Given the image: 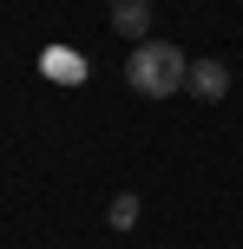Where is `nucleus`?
<instances>
[{"mask_svg":"<svg viewBox=\"0 0 243 249\" xmlns=\"http://www.w3.org/2000/svg\"><path fill=\"white\" fill-rule=\"evenodd\" d=\"M184 92H197L204 105H217L224 92H230V66H224V59H191V79H184Z\"/></svg>","mask_w":243,"mask_h":249,"instance_id":"f03ea898","label":"nucleus"},{"mask_svg":"<svg viewBox=\"0 0 243 249\" xmlns=\"http://www.w3.org/2000/svg\"><path fill=\"white\" fill-rule=\"evenodd\" d=\"M184 79H191V59L178 39H145L125 59V86L138 99H171V92H184Z\"/></svg>","mask_w":243,"mask_h":249,"instance_id":"f257e3e1","label":"nucleus"},{"mask_svg":"<svg viewBox=\"0 0 243 249\" xmlns=\"http://www.w3.org/2000/svg\"><path fill=\"white\" fill-rule=\"evenodd\" d=\"M39 66H46V72H59V79H86V59H79V53H59V46H53Z\"/></svg>","mask_w":243,"mask_h":249,"instance_id":"20e7f679","label":"nucleus"},{"mask_svg":"<svg viewBox=\"0 0 243 249\" xmlns=\"http://www.w3.org/2000/svg\"><path fill=\"white\" fill-rule=\"evenodd\" d=\"M112 33L118 39H151V0H112Z\"/></svg>","mask_w":243,"mask_h":249,"instance_id":"7ed1b4c3","label":"nucleus"},{"mask_svg":"<svg viewBox=\"0 0 243 249\" xmlns=\"http://www.w3.org/2000/svg\"><path fill=\"white\" fill-rule=\"evenodd\" d=\"M112 223H118V230L138 223V197H118V203H112Z\"/></svg>","mask_w":243,"mask_h":249,"instance_id":"39448f33","label":"nucleus"}]
</instances>
